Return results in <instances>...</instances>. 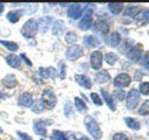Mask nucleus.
<instances>
[{
	"instance_id": "40",
	"label": "nucleus",
	"mask_w": 149,
	"mask_h": 140,
	"mask_svg": "<svg viewBox=\"0 0 149 140\" xmlns=\"http://www.w3.org/2000/svg\"><path fill=\"white\" fill-rule=\"evenodd\" d=\"M90 97H91V99H92V102H93L94 105H97V106H101L102 105V100H101V98H100V96L98 93L92 92Z\"/></svg>"
},
{
	"instance_id": "22",
	"label": "nucleus",
	"mask_w": 149,
	"mask_h": 140,
	"mask_svg": "<svg viewBox=\"0 0 149 140\" xmlns=\"http://www.w3.org/2000/svg\"><path fill=\"white\" fill-rule=\"evenodd\" d=\"M100 92H101V96H102L104 102H105V103H106V105L109 107V110L115 111V110H116V106H115V103H114V98H113V96H112L108 91H106L105 89H100Z\"/></svg>"
},
{
	"instance_id": "11",
	"label": "nucleus",
	"mask_w": 149,
	"mask_h": 140,
	"mask_svg": "<svg viewBox=\"0 0 149 140\" xmlns=\"http://www.w3.org/2000/svg\"><path fill=\"white\" fill-rule=\"evenodd\" d=\"M93 27H94V30L102 34V35H107L108 32H109V23L107 22L106 19H102L101 16H99L95 22L93 23Z\"/></svg>"
},
{
	"instance_id": "35",
	"label": "nucleus",
	"mask_w": 149,
	"mask_h": 140,
	"mask_svg": "<svg viewBox=\"0 0 149 140\" xmlns=\"http://www.w3.org/2000/svg\"><path fill=\"white\" fill-rule=\"evenodd\" d=\"M64 40H65L66 43H69V44L72 46V44H74V43L77 42V40H78V35H77L74 32H68V33L65 34Z\"/></svg>"
},
{
	"instance_id": "9",
	"label": "nucleus",
	"mask_w": 149,
	"mask_h": 140,
	"mask_svg": "<svg viewBox=\"0 0 149 140\" xmlns=\"http://www.w3.org/2000/svg\"><path fill=\"white\" fill-rule=\"evenodd\" d=\"M66 15L68 18L72 19V20H77L80 19L83 16V8L80 4H71L68 6L66 9Z\"/></svg>"
},
{
	"instance_id": "43",
	"label": "nucleus",
	"mask_w": 149,
	"mask_h": 140,
	"mask_svg": "<svg viewBox=\"0 0 149 140\" xmlns=\"http://www.w3.org/2000/svg\"><path fill=\"white\" fill-rule=\"evenodd\" d=\"M112 139H113V140H129L128 136H127L125 133H121V132H119V133H114Z\"/></svg>"
},
{
	"instance_id": "39",
	"label": "nucleus",
	"mask_w": 149,
	"mask_h": 140,
	"mask_svg": "<svg viewBox=\"0 0 149 140\" xmlns=\"http://www.w3.org/2000/svg\"><path fill=\"white\" fill-rule=\"evenodd\" d=\"M113 93H114L113 97H114L116 100H119V102H121V100H123V99L126 98V92H125L122 89H116Z\"/></svg>"
},
{
	"instance_id": "28",
	"label": "nucleus",
	"mask_w": 149,
	"mask_h": 140,
	"mask_svg": "<svg viewBox=\"0 0 149 140\" xmlns=\"http://www.w3.org/2000/svg\"><path fill=\"white\" fill-rule=\"evenodd\" d=\"M123 4H119V2H114V4H108L107 5V8H108V10L112 13V14H114V15H116V14H120L122 10H123Z\"/></svg>"
},
{
	"instance_id": "20",
	"label": "nucleus",
	"mask_w": 149,
	"mask_h": 140,
	"mask_svg": "<svg viewBox=\"0 0 149 140\" xmlns=\"http://www.w3.org/2000/svg\"><path fill=\"white\" fill-rule=\"evenodd\" d=\"M66 26H65V22L63 20H56L54 23H52V27H51V33L54 36H61L64 30H65Z\"/></svg>"
},
{
	"instance_id": "42",
	"label": "nucleus",
	"mask_w": 149,
	"mask_h": 140,
	"mask_svg": "<svg viewBox=\"0 0 149 140\" xmlns=\"http://www.w3.org/2000/svg\"><path fill=\"white\" fill-rule=\"evenodd\" d=\"M16 135H17V138H19L20 140H33V138H31L28 133H26V132L16 131Z\"/></svg>"
},
{
	"instance_id": "17",
	"label": "nucleus",
	"mask_w": 149,
	"mask_h": 140,
	"mask_svg": "<svg viewBox=\"0 0 149 140\" xmlns=\"http://www.w3.org/2000/svg\"><path fill=\"white\" fill-rule=\"evenodd\" d=\"M22 15H24V10L23 9H10L6 14V19L10 23H16V22L20 21Z\"/></svg>"
},
{
	"instance_id": "18",
	"label": "nucleus",
	"mask_w": 149,
	"mask_h": 140,
	"mask_svg": "<svg viewBox=\"0 0 149 140\" xmlns=\"http://www.w3.org/2000/svg\"><path fill=\"white\" fill-rule=\"evenodd\" d=\"M38 76L44 78V79H48V78H56L57 77V70L52 66H48V68H44V66H41L38 68Z\"/></svg>"
},
{
	"instance_id": "41",
	"label": "nucleus",
	"mask_w": 149,
	"mask_h": 140,
	"mask_svg": "<svg viewBox=\"0 0 149 140\" xmlns=\"http://www.w3.org/2000/svg\"><path fill=\"white\" fill-rule=\"evenodd\" d=\"M140 92L144 96L149 94V82H143L140 84Z\"/></svg>"
},
{
	"instance_id": "10",
	"label": "nucleus",
	"mask_w": 149,
	"mask_h": 140,
	"mask_svg": "<svg viewBox=\"0 0 149 140\" xmlns=\"http://www.w3.org/2000/svg\"><path fill=\"white\" fill-rule=\"evenodd\" d=\"M102 60H104V57H102V52L100 51V50H94V51H92L91 52V55H90V63H91V68L93 69V70H99L100 68H101V65H102Z\"/></svg>"
},
{
	"instance_id": "31",
	"label": "nucleus",
	"mask_w": 149,
	"mask_h": 140,
	"mask_svg": "<svg viewBox=\"0 0 149 140\" xmlns=\"http://www.w3.org/2000/svg\"><path fill=\"white\" fill-rule=\"evenodd\" d=\"M57 76L61 79H64L66 76V65H65V62L63 60L59 61L57 64Z\"/></svg>"
},
{
	"instance_id": "36",
	"label": "nucleus",
	"mask_w": 149,
	"mask_h": 140,
	"mask_svg": "<svg viewBox=\"0 0 149 140\" xmlns=\"http://www.w3.org/2000/svg\"><path fill=\"white\" fill-rule=\"evenodd\" d=\"M132 47H133V42H132L130 40H125V41L121 43V46L119 47V50H120V52H122V54H127V52L132 49Z\"/></svg>"
},
{
	"instance_id": "14",
	"label": "nucleus",
	"mask_w": 149,
	"mask_h": 140,
	"mask_svg": "<svg viewBox=\"0 0 149 140\" xmlns=\"http://www.w3.org/2000/svg\"><path fill=\"white\" fill-rule=\"evenodd\" d=\"M127 55V58L132 62H137L141 60L142 57V48L140 44H136V46H133L132 49L126 54Z\"/></svg>"
},
{
	"instance_id": "3",
	"label": "nucleus",
	"mask_w": 149,
	"mask_h": 140,
	"mask_svg": "<svg viewBox=\"0 0 149 140\" xmlns=\"http://www.w3.org/2000/svg\"><path fill=\"white\" fill-rule=\"evenodd\" d=\"M41 102H42V104L44 105V108L52 110V108L56 106V104H57V97H56V94L54 93L52 90L45 89V90L42 91Z\"/></svg>"
},
{
	"instance_id": "49",
	"label": "nucleus",
	"mask_w": 149,
	"mask_h": 140,
	"mask_svg": "<svg viewBox=\"0 0 149 140\" xmlns=\"http://www.w3.org/2000/svg\"><path fill=\"white\" fill-rule=\"evenodd\" d=\"M79 140H90V139H88L87 136H84V135H83V136H80V139H79Z\"/></svg>"
},
{
	"instance_id": "1",
	"label": "nucleus",
	"mask_w": 149,
	"mask_h": 140,
	"mask_svg": "<svg viewBox=\"0 0 149 140\" xmlns=\"http://www.w3.org/2000/svg\"><path fill=\"white\" fill-rule=\"evenodd\" d=\"M84 125L88 134L94 139V140H101L102 138V131L98 124V121L92 117V116H86L84 118Z\"/></svg>"
},
{
	"instance_id": "19",
	"label": "nucleus",
	"mask_w": 149,
	"mask_h": 140,
	"mask_svg": "<svg viewBox=\"0 0 149 140\" xmlns=\"http://www.w3.org/2000/svg\"><path fill=\"white\" fill-rule=\"evenodd\" d=\"M74 80L77 82V84H78L79 86H81V88H84V89H87V90H88V89L92 88V82H91L90 77L86 76V75L77 74V75H74Z\"/></svg>"
},
{
	"instance_id": "15",
	"label": "nucleus",
	"mask_w": 149,
	"mask_h": 140,
	"mask_svg": "<svg viewBox=\"0 0 149 140\" xmlns=\"http://www.w3.org/2000/svg\"><path fill=\"white\" fill-rule=\"evenodd\" d=\"M6 63L8 64V66L13 68V69H16V70H20L21 69V64H22V61L20 58L19 55H15V54H9L6 56Z\"/></svg>"
},
{
	"instance_id": "7",
	"label": "nucleus",
	"mask_w": 149,
	"mask_h": 140,
	"mask_svg": "<svg viewBox=\"0 0 149 140\" xmlns=\"http://www.w3.org/2000/svg\"><path fill=\"white\" fill-rule=\"evenodd\" d=\"M130 82H132L130 76H129L128 74H126V72H121V74H119V75H116V76L114 77V79H113V85H114L116 89H122V90H123L125 88L129 86Z\"/></svg>"
},
{
	"instance_id": "5",
	"label": "nucleus",
	"mask_w": 149,
	"mask_h": 140,
	"mask_svg": "<svg viewBox=\"0 0 149 140\" xmlns=\"http://www.w3.org/2000/svg\"><path fill=\"white\" fill-rule=\"evenodd\" d=\"M83 55H84V49L79 44H72L65 51V57L72 62L79 60L80 57H83Z\"/></svg>"
},
{
	"instance_id": "50",
	"label": "nucleus",
	"mask_w": 149,
	"mask_h": 140,
	"mask_svg": "<svg viewBox=\"0 0 149 140\" xmlns=\"http://www.w3.org/2000/svg\"><path fill=\"white\" fill-rule=\"evenodd\" d=\"M0 134H3V130L2 128H0Z\"/></svg>"
},
{
	"instance_id": "2",
	"label": "nucleus",
	"mask_w": 149,
	"mask_h": 140,
	"mask_svg": "<svg viewBox=\"0 0 149 140\" xmlns=\"http://www.w3.org/2000/svg\"><path fill=\"white\" fill-rule=\"evenodd\" d=\"M38 32L37 21L35 19H28L21 27V35L24 38H34Z\"/></svg>"
},
{
	"instance_id": "12",
	"label": "nucleus",
	"mask_w": 149,
	"mask_h": 140,
	"mask_svg": "<svg viewBox=\"0 0 149 140\" xmlns=\"http://www.w3.org/2000/svg\"><path fill=\"white\" fill-rule=\"evenodd\" d=\"M37 21V27H38V32L41 34H45L49 28L51 27V23H52V18L47 15V16H41Z\"/></svg>"
},
{
	"instance_id": "46",
	"label": "nucleus",
	"mask_w": 149,
	"mask_h": 140,
	"mask_svg": "<svg viewBox=\"0 0 149 140\" xmlns=\"http://www.w3.org/2000/svg\"><path fill=\"white\" fill-rule=\"evenodd\" d=\"M135 74H136V76H135V79H136V80H140V79L142 78V76H143V74H142L141 71H139V70H137Z\"/></svg>"
},
{
	"instance_id": "33",
	"label": "nucleus",
	"mask_w": 149,
	"mask_h": 140,
	"mask_svg": "<svg viewBox=\"0 0 149 140\" xmlns=\"http://www.w3.org/2000/svg\"><path fill=\"white\" fill-rule=\"evenodd\" d=\"M50 139L51 140H68V135L59 130H54L50 135Z\"/></svg>"
},
{
	"instance_id": "48",
	"label": "nucleus",
	"mask_w": 149,
	"mask_h": 140,
	"mask_svg": "<svg viewBox=\"0 0 149 140\" xmlns=\"http://www.w3.org/2000/svg\"><path fill=\"white\" fill-rule=\"evenodd\" d=\"M3 8H5V5H3V4H0V15H1L2 12H3Z\"/></svg>"
},
{
	"instance_id": "21",
	"label": "nucleus",
	"mask_w": 149,
	"mask_h": 140,
	"mask_svg": "<svg viewBox=\"0 0 149 140\" xmlns=\"http://www.w3.org/2000/svg\"><path fill=\"white\" fill-rule=\"evenodd\" d=\"M106 43H107L109 47H113V48L119 47L120 43H121V35H120L118 32L111 33V34L106 37Z\"/></svg>"
},
{
	"instance_id": "6",
	"label": "nucleus",
	"mask_w": 149,
	"mask_h": 140,
	"mask_svg": "<svg viewBox=\"0 0 149 140\" xmlns=\"http://www.w3.org/2000/svg\"><path fill=\"white\" fill-rule=\"evenodd\" d=\"M140 92L136 89H130L129 92L126 96V105L129 110H134L137 107L139 103H140Z\"/></svg>"
},
{
	"instance_id": "25",
	"label": "nucleus",
	"mask_w": 149,
	"mask_h": 140,
	"mask_svg": "<svg viewBox=\"0 0 149 140\" xmlns=\"http://www.w3.org/2000/svg\"><path fill=\"white\" fill-rule=\"evenodd\" d=\"M0 44L2 47H5L8 51H10L12 54H14L15 51L19 50V44L14 41H9V40H0Z\"/></svg>"
},
{
	"instance_id": "51",
	"label": "nucleus",
	"mask_w": 149,
	"mask_h": 140,
	"mask_svg": "<svg viewBox=\"0 0 149 140\" xmlns=\"http://www.w3.org/2000/svg\"><path fill=\"white\" fill-rule=\"evenodd\" d=\"M40 140H45V139H40Z\"/></svg>"
},
{
	"instance_id": "37",
	"label": "nucleus",
	"mask_w": 149,
	"mask_h": 140,
	"mask_svg": "<svg viewBox=\"0 0 149 140\" xmlns=\"http://www.w3.org/2000/svg\"><path fill=\"white\" fill-rule=\"evenodd\" d=\"M139 114L140 116H148L149 114V99L146 100L139 108Z\"/></svg>"
},
{
	"instance_id": "32",
	"label": "nucleus",
	"mask_w": 149,
	"mask_h": 140,
	"mask_svg": "<svg viewBox=\"0 0 149 140\" xmlns=\"http://www.w3.org/2000/svg\"><path fill=\"white\" fill-rule=\"evenodd\" d=\"M104 58H105V62H106L107 64H109V65H114V64L118 62L119 56H118L115 52H107V54L104 56Z\"/></svg>"
},
{
	"instance_id": "23",
	"label": "nucleus",
	"mask_w": 149,
	"mask_h": 140,
	"mask_svg": "<svg viewBox=\"0 0 149 140\" xmlns=\"http://www.w3.org/2000/svg\"><path fill=\"white\" fill-rule=\"evenodd\" d=\"M83 42H84L86 48H95L100 44L99 38L94 35H85L84 38H83Z\"/></svg>"
},
{
	"instance_id": "16",
	"label": "nucleus",
	"mask_w": 149,
	"mask_h": 140,
	"mask_svg": "<svg viewBox=\"0 0 149 140\" xmlns=\"http://www.w3.org/2000/svg\"><path fill=\"white\" fill-rule=\"evenodd\" d=\"M93 26V15L91 14H83L80 21L78 22V28L80 30H87Z\"/></svg>"
},
{
	"instance_id": "8",
	"label": "nucleus",
	"mask_w": 149,
	"mask_h": 140,
	"mask_svg": "<svg viewBox=\"0 0 149 140\" xmlns=\"http://www.w3.org/2000/svg\"><path fill=\"white\" fill-rule=\"evenodd\" d=\"M33 103H34V97L29 91H23L17 97V105L21 107H26V108L31 107Z\"/></svg>"
},
{
	"instance_id": "29",
	"label": "nucleus",
	"mask_w": 149,
	"mask_h": 140,
	"mask_svg": "<svg viewBox=\"0 0 149 140\" xmlns=\"http://www.w3.org/2000/svg\"><path fill=\"white\" fill-rule=\"evenodd\" d=\"M140 12H141V10H140V7H137V6H133V5H129V6L125 9L123 14H125L126 16L136 18V16L139 15V13H140Z\"/></svg>"
},
{
	"instance_id": "26",
	"label": "nucleus",
	"mask_w": 149,
	"mask_h": 140,
	"mask_svg": "<svg viewBox=\"0 0 149 140\" xmlns=\"http://www.w3.org/2000/svg\"><path fill=\"white\" fill-rule=\"evenodd\" d=\"M125 124L130 128V130H134V131H139L141 128V124L137 119L135 118H132V117H126L125 119Z\"/></svg>"
},
{
	"instance_id": "4",
	"label": "nucleus",
	"mask_w": 149,
	"mask_h": 140,
	"mask_svg": "<svg viewBox=\"0 0 149 140\" xmlns=\"http://www.w3.org/2000/svg\"><path fill=\"white\" fill-rule=\"evenodd\" d=\"M54 121L51 119H35L33 123V130L37 135L45 136L48 134L47 132V126L52 125Z\"/></svg>"
},
{
	"instance_id": "27",
	"label": "nucleus",
	"mask_w": 149,
	"mask_h": 140,
	"mask_svg": "<svg viewBox=\"0 0 149 140\" xmlns=\"http://www.w3.org/2000/svg\"><path fill=\"white\" fill-rule=\"evenodd\" d=\"M74 107H76V110L78 111V112H80V113H85V112H87V105H86V103L81 99V98H79V97H74Z\"/></svg>"
},
{
	"instance_id": "47",
	"label": "nucleus",
	"mask_w": 149,
	"mask_h": 140,
	"mask_svg": "<svg viewBox=\"0 0 149 140\" xmlns=\"http://www.w3.org/2000/svg\"><path fill=\"white\" fill-rule=\"evenodd\" d=\"M6 98H7V94H5L3 92L0 91V99H6Z\"/></svg>"
},
{
	"instance_id": "34",
	"label": "nucleus",
	"mask_w": 149,
	"mask_h": 140,
	"mask_svg": "<svg viewBox=\"0 0 149 140\" xmlns=\"http://www.w3.org/2000/svg\"><path fill=\"white\" fill-rule=\"evenodd\" d=\"M30 108H31V111L34 113H42L44 111V105L42 104L41 99H37V100H34V103H33Z\"/></svg>"
},
{
	"instance_id": "24",
	"label": "nucleus",
	"mask_w": 149,
	"mask_h": 140,
	"mask_svg": "<svg viewBox=\"0 0 149 140\" xmlns=\"http://www.w3.org/2000/svg\"><path fill=\"white\" fill-rule=\"evenodd\" d=\"M109 79H111V75H109V72H108L107 70H101V71L97 72L95 76H94L95 83H99V84L107 83Z\"/></svg>"
},
{
	"instance_id": "30",
	"label": "nucleus",
	"mask_w": 149,
	"mask_h": 140,
	"mask_svg": "<svg viewBox=\"0 0 149 140\" xmlns=\"http://www.w3.org/2000/svg\"><path fill=\"white\" fill-rule=\"evenodd\" d=\"M137 22L140 24H146L149 22V9H143L139 13V15L136 16Z\"/></svg>"
},
{
	"instance_id": "13",
	"label": "nucleus",
	"mask_w": 149,
	"mask_h": 140,
	"mask_svg": "<svg viewBox=\"0 0 149 140\" xmlns=\"http://www.w3.org/2000/svg\"><path fill=\"white\" fill-rule=\"evenodd\" d=\"M1 84L6 89L12 90V89H15L19 85V80H17V78H16V76L14 74H7L5 77H2Z\"/></svg>"
},
{
	"instance_id": "45",
	"label": "nucleus",
	"mask_w": 149,
	"mask_h": 140,
	"mask_svg": "<svg viewBox=\"0 0 149 140\" xmlns=\"http://www.w3.org/2000/svg\"><path fill=\"white\" fill-rule=\"evenodd\" d=\"M142 64L144 65L146 69L149 70V52H146V54L142 56Z\"/></svg>"
},
{
	"instance_id": "44",
	"label": "nucleus",
	"mask_w": 149,
	"mask_h": 140,
	"mask_svg": "<svg viewBox=\"0 0 149 140\" xmlns=\"http://www.w3.org/2000/svg\"><path fill=\"white\" fill-rule=\"evenodd\" d=\"M19 56H20L21 61H23V62H24V63H26V64H27L28 66H33V62H31V61H30V60H29V58L27 57V55H26L24 52H21V54H20Z\"/></svg>"
},
{
	"instance_id": "38",
	"label": "nucleus",
	"mask_w": 149,
	"mask_h": 140,
	"mask_svg": "<svg viewBox=\"0 0 149 140\" xmlns=\"http://www.w3.org/2000/svg\"><path fill=\"white\" fill-rule=\"evenodd\" d=\"M64 114L68 118L73 116V106H72L71 102H66L65 103V105H64Z\"/></svg>"
}]
</instances>
